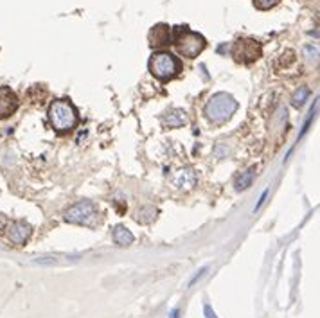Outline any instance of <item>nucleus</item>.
Segmentation results:
<instances>
[{
    "mask_svg": "<svg viewBox=\"0 0 320 318\" xmlns=\"http://www.w3.org/2000/svg\"><path fill=\"white\" fill-rule=\"evenodd\" d=\"M77 110L68 99H56L49 106V122L58 133H67L77 126Z\"/></svg>",
    "mask_w": 320,
    "mask_h": 318,
    "instance_id": "obj_1",
    "label": "nucleus"
},
{
    "mask_svg": "<svg viewBox=\"0 0 320 318\" xmlns=\"http://www.w3.org/2000/svg\"><path fill=\"white\" fill-rule=\"evenodd\" d=\"M182 70L180 59L173 56L171 52H155L149 59V72L158 81L175 79Z\"/></svg>",
    "mask_w": 320,
    "mask_h": 318,
    "instance_id": "obj_2",
    "label": "nucleus"
},
{
    "mask_svg": "<svg viewBox=\"0 0 320 318\" xmlns=\"http://www.w3.org/2000/svg\"><path fill=\"white\" fill-rule=\"evenodd\" d=\"M238 110V101L227 92H220L214 94L209 99L207 106H205V113L212 122H225L230 117L234 115Z\"/></svg>",
    "mask_w": 320,
    "mask_h": 318,
    "instance_id": "obj_3",
    "label": "nucleus"
},
{
    "mask_svg": "<svg viewBox=\"0 0 320 318\" xmlns=\"http://www.w3.org/2000/svg\"><path fill=\"white\" fill-rule=\"evenodd\" d=\"M175 47L184 58H196L205 49V38L198 32L189 31L187 27H176Z\"/></svg>",
    "mask_w": 320,
    "mask_h": 318,
    "instance_id": "obj_4",
    "label": "nucleus"
},
{
    "mask_svg": "<svg viewBox=\"0 0 320 318\" xmlns=\"http://www.w3.org/2000/svg\"><path fill=\"white\" fill-rule=\"evenodd\" d=\"M97 220V209L90 202H77L65 211V221L72 225H94Z\"/></svg>",
    "mask_w": 320,
    "mask_h": 318,
    "instance_id": "obj_5",
    "label": "nucleus"
},
{
    "mask_svg": "<svg viewBox=\"0 0 320 318\" xmlns=\"http://www.w3.org/2000/svg\"><path fill=\"white\" fill-rule=\"evenodd\" d=\"M232 56L238 63H252L261 58V43L252 38L239 40L232 47Z\"/></svg>",
    "mask_w": 320,
    "mask_h": 318,
    "instance_id": "obj_6",
    "label": "nucleus"
},
{
    "mask_svg": "<svg viewBox=\"0 0 320 318\" xmlns=\"http://www.w3.org/2000/svg\"><path fill=\"white\" fill-rule=\"evenodd\" d=\"M18 104L20 101L13 90L7 88V86L0 88V119H7V117L13 115L18 110Z\"/></svg>",
    "mask_w": 320,
    "mask_h": 318,
    "instance_id": "obj_7",
    "label": "nucleus"
},
{
    "mask_svg": "<svg viewBox=\"0 0 320 318\" xmlns=\"http://www.w3.org/2000/svg\"><path fill=\"white\" fill-rule=\"evenodd\" d=\"M31 225L23 223V221H13V223L7 225V229H5V234H7V238L13 245H23V243L27 241L29 236H31Z\"/></svg>",
    "mask_w": 320,
    "mask_h": 318,
    "instance_id": "obj_8",
    "label": "nucleus"
},
{
    "mask_svg": "<svg viewBox=\"0 0 320 318\" xmlns=\"http://www.w3.org/2000/svg\"><path fill=\"white\" fill-rule=\"evenodd\" d=\"M173 41V34H171V27L166 25V23H158L155 25L151 31H149V43L160 49V47H167V45Z\"/></svg>",
    "mask_w": 320,
    "mask_h": 318,
    "instance_id": "obj_9",
    "label": "nucleus"
},
{
    "mask_svg": "<svg viewBox=\"0 0 320 318\" xmlns=\"http://www.w3.org/2000/svg\"><path fill=\"white\" fill-rule=\"evenodd\" d=\"M162 122L167 128H180V126L187 124V113L180 108H173L162 117Z\"/></svg>",
    "mask_w": 320,
    "mask_h": 318,
    "instance_id": "obj_10",
    "label": "nucleus"
},
{
    "mask_svg": "<svg viewBox=\"0 0 320 318\" xmlns=\"http://www.w3.org/2000/svg\"><path fill=\"white\" fill-rule=\"evenodd\" d=\"M196 184V173H194L191 167H185V169L178 171L175 176V185L180 189H191Z\"/></svg>",
    "mask_w": 320,
    "mask_h": 318,
    "instance_id": "obj_11",
    "label": "nucleus"
},
{
    "mask_svg": "<svg viewBox=\"0 0 320 318\" xmlns=\"http://www.w3.org/2000/svg\"><path fill=\"white\" fill-rule=\"evenodd\" d=\"M113 241L117 243L119 247H130L131 243L135 241V238H133V234H131L126 227L117 225V227L113 229Z\"/></svg>",
    "mask_w": 320,
    "mask_h": 318,
    "instance_id": "obj_12",
    "label": "nucleus"
},
{
    "mask_svg": "<svg viewBox=\"0 0 320 318\" xmlns=\"http://www.w3.org/2000/svg\"><path fill=\"white\" fill-rule=\"evenodd\" d=\"M254 176H256V167H250V169H247L245 173H241V176H239V178L236 180V187H238L239 191H243V189H248L250 185H252Z\"/></svg>",
    "mask_w": 320,
    "mask_h": 318,
    "instance_id": "obj_13",
    "label": "nucleus"
},
{
    "mask_svg": "<svg viewBox=\"0 0 320 318\" xmlns=\"http://www.w3.org/2000/svg\"><path fill=\"white\" fill-rule=\"evenodd\" d=\"M308 97H310V88L308 86H301V88L293 94V97H292V104L295 108H301V106H304V103L308 101Z\"/></svg>",
    "mask_w": 320,
    "mask_h": 318,
    "instance_id": "obj_14",
    "label": "nucleus"
},
{
    "mask_svg": "<svg viewBox=\"0 0 320 318\" xmlns=\"http://www.w3.org/2000/svg\"><path fill=\"white\" fill-rule=\"evenodd\" d=\"M279 2H281V0H254L256 7L261 9V11H266V9L274 7V5H277Z\"/></svg>",
    "mask_w": 320,
    "mask_h": 318,
    "instance_id": "obj_15",
    "label": "nucleus"
},
{
    "mask_svg": "<svg viewBox=\"0 0 320 318\" xmlns=\"http://www.w3.org/2000/svg\"><path fill=\"white\" fill-rule=\"evenodd\" d=\"M304 52H306V58L310 59H315L317 61V56H319V49H317V47H313V45H308L306 49H304Z\"/></svg>",
    "mask_w": 320,
    "mask_h": 318,
    "instance_id": "obj_16",
    "label": "nucleus"
},
{
    "mask_svg": "<svg viewBox=\"0 0 320 318\" xmlns=\"http://www.w3.org/2000/svg\"><path fill=\"white\" fill-rule=\"evenodd\" d=\"M203 311H205V317H207V318H218L216 313H214V310H212V308H211L209 304L205 306V308H203Z\"/></svg>",
    "mask_w": 320,
    "mask_h": 318,
    "instance_id": "obj_17",
    "label": "nucleus"
},
{
    "mask_svg": "<svg viewBox=\"0 0 320 318\" xmlns=\"http://www.w3.org/2000/svg\"><path fill=\"white\" fill-rule=\"evenodd\" d=\"M205 272H207V268H202V270H200L198 274H196V275H194V277H193V279H191V283H189V286H193V284H194V283H196V281H198V279H202V277H203V274H205Z\"/></svg>",
    "mask_w": 320,
    "mask_h": 318,
    "instance_id": "obj_18",
    "label": "nucleus"
},
{
    "mask_svg": "<svg viewBox=\"0 0 320 318\" xmlns=\"http://www.w3.org/2000/svg\"><path fill=\"white\" fill-rule=\"evenodd\" d=\"M171 318H178V310H173L171 311Z\"/></svg>",
    "mask_w": 320,
    "mask_h": 318,
    "instance_id": "obj_19",
    "label": "nucleus"
}]
</instances>
